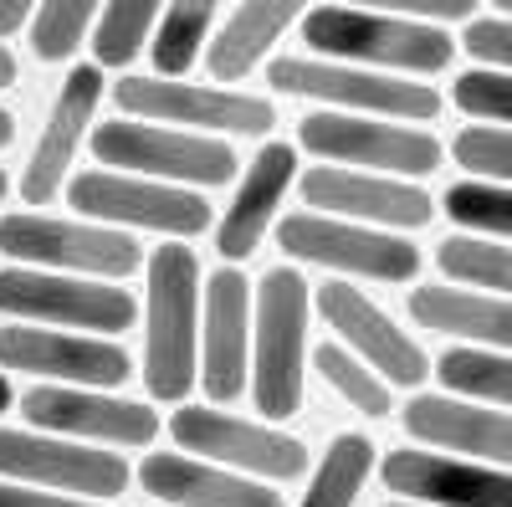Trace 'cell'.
I'll list each match as a JSON object with an SVG mask.
<instances>
[{
	"instance_id": "f1b7e54d",
	"label": "cell",
	"mask_w": 512,
	"mask_h": 507,
	"mask_svg": "<svg viewBox=\"0 0 512 507\" xmlns=\"http://www.w3.org/2000/svg\"><path fill=\"white\" fill-rule=\"evenodd\" d=\"M431 374H441V385L451 395L512 410V354L507 349H472V344H461V349H446Z\"/></svg>"
},
{
	"instance_id": "8d00e7d4",
	"label": "cell",
	"mask_w": 512,
	"mask_h": 507,
	"mask_svg": "<svg viewBox=\"0 0 512 507\" xmlns=\"http://www.w3.org/2000/svg\"><path fill=\"white\" fill-rule=\"evenodd\" d=\"M461 47L472 52L482 67L512 72V21H492V16L472 21V26H466V36H461Z\"/></svg>"
},
{
	"instance_id": "3957f363",
	"label": "cell",
	"mask_w": 512,
	"mask_h": 507,
	"mask_svg": "<svg viewBox=\"0 0 512 507\" xmlns=\"http://www.w3.org/2000/svg\"><path fill=\"white\" fill-rule=\"evenodd\" d=\"M303 41L313 47V57H328V62H354L374 72H415V77L446 72L456 57L451 31H441L436 21L384 16L364 6H344V0L338 6H308Z\"/></svg>"
},
{
	"instance_id": "e0dca14e",
	"label": "cell",
	"mask_w": 512,
	"mask_h": 507,
	"mask_svg": "<svg viewBox=\"0 0 512 507\" xmlns=\"http://www.w3.org/2000/svg\"><path fill=\"white\" fill-rule=\"evenodd\" d=\"M303 205L323 210V216L364 221L379 231H420L436 221V200L420 185L400 175H369V169H344V164H313L303 180Z\"/></svg>"
},
{
	"instance_id": "e575fe53",
	"label": "cell",
	"mask_w": 512,
	"mask_h": 507,
	"mask_svg": "<svg viewBox=\"0 0 512 507\" xmlns=\"http://www.w3.org/2000/svg\"><path fill=\"white\" fill-rule=\"evenodd\" d=\"M451 98L461 113L487 118V123H512V72L502 67H472L451 82Z\"/></svg>"
},
{
	"instance_id": "9c48e42d",
	"label": "cell",
	"mask_w": 512,
	"mask_h": 507,
	"mask_svg": "<svg viewBox=\"0 0 512 507\" xmlns=\"http://www.w3.org/2000/svg\"><path fill=\"white\" fill-rule=\"evenodd\" d=\"M267 82L272 93H287V98H318L344 113H374V118H400V123H431L441 113V93L431 82H405L390 72L328 62V57H272Z\"/></svg>"
},
{
	"instance_id": "ab89813d",
	"label": "cell",
	"mask_w": 512,
	"mask_h": 507,
	"mask_svg": "<svg viewBox=\"0 0 512 507\" xmlns=\"http://www.w3.org/2000/svg\"><path fill=\"white\" fill-rule=\"evenodd\" d=\"M21 77V67H16V57H11V47L0 41V88H11V82Z\"/></svg>"
},
{
	"instance_id": "4316f807",
	"label": "cell",
	"mask_w": 512,
	"mask_h": 507,
	"mask_svg": "<svg viewBox=\"0 0 512 507\" xmlns=\"http://www.w3.org/2000/svg\"><path fill=\"white\" fill-rule=\"evenodd\" d=\"M369 467H374L369 436H359V431L333 436L323 461L313 467V482H308V492H303L297 507H354L364 482H369Z\"/></svg>"
},
{
	"instance_id": "d4e9b609",
	"label": "cell",
	"mask_w": 512,
	"mask_h": 507,
	"mask_svg": "<svg viewBox=\"0 0 512 507\" xmlns=\"http://www.w3.org/2000/svg\"><path fill=\"white\" fill-rule=\"evenodd\" d=\"M410 318L431 333L461 338L472 349L512 354V298L466 292V287H410Z\"/></svg>"
},
{
	"instance_id": "d590c367",
	"label": "cell",
	"mask_w": 512,
	"mask_h": 507,
	"mask_svg": "<svg viewBox=\"0 0 512 507\" xmlns=\"http://www.w3.org/2000/svg\"><path fill=\"white\" fill-rule=\"evenodd\" d=\"M344 6L384 11V16H410V21H466L477 11V0H344Z\"/></svg>"
},
{
	"instance_id": "d6a6232c",
	"label": "cell",
	"mask_w": 512,
	"mask_h": 507,
	"mask_svg": "<svg viewBox=\"0 0 512 507\" xmlns=\"http://www.w3.org/2000/svg\"><path fill=\"white\" fill-rule=\"evenodd\" d=\"M441 210L466 226V231H482V236H507L512 241V185H492V180H466L451 185Z\"/></svg>"
},
{
	"instance_id": "ee69618b",
	"label": "cell",
	"mask_w": 512,
	"mask_h": 507,
	"mask_svg": "<svg viewBox=\"0 0 512 507\" xmlns=\"http://www.w3.org/2000/svg\"><path fill=\"white\" fill-rule=\"evenodd\" d=\"M384 507H425V502H405V497H400V502H384Z\"/></svg>"
},
{
	"instance_id": "f6af8a7d",
	"label": "cell",
	"mask_w": 512,
	"mask_h": 507,
	"mask_svg": "<svg viewBox=\"0 0 512 507\" xmlns=\"http://www.w3.org/2000/svg\"><path fill=\"white\" fill-rule=\"evenodd\" d=\"M492 6H497V11H512V0H492Z\"/></svg>"
},
{
	"instance_id": "484cf974",
	"label": "cell",
	"mask_w": 512,
	"mask_h": 507,
	"mask_svg": "<svg viewBox=\"0 0 512 507\" xmlns=\"http://www.w3.org/2000/svg\"><path fill=\"white\" fill-rule=\"evenodd\" d=\"M216 6L221 0H164L159 11V26L149 36V57L159 67V77H185L205 41H210V21H216Z\"/></svg>"
},
{
	"instance_id": "7bdbcfd3",
	"label": "cell",
	"mask_w": 512,
	"mask_h": 507,
	"mask_svg": "<svg viewBox=\"0 0 512 507\" xmlns=\"http://www.w3.org/2000/svg\"><path fill=\"white\" fill-rule=\"evenodd\" d=\"M6 195H11V175L0 169V205H6Z\"/></svg>"
},
{
	"instance_id": "8fae6325",
	"label": "cell",
	"mask_w": 512,
	"mask_h": 507,
	"mask_svg": "<svg viewBox=\"0 0 512 507\" xmlns=\"http://www.w3.org/2000/svg\"><path fill=\"white\" fill-rule=\"evenodd\" d=\"M118 113L169 123V129L190 134H226V139H262L272 134L277 108L267 98H251L236 88H205V82H180V77H123L113 88Z\"/></svg>"
},
{
	"instance_id": "2e32d148",
	"label": "cell",
	"mask_w": 512,
	"mask_h": 507,
	"mask_svg": "<svg viewBox=\"0 0 512 507\" xmlns=\"http://www.w3.org/2000/svg\"><path fill=\"white\" fill-rule=\"evenodd\" d=\"M251 303L256 287L236 262L216 267L200 292V385L210 405H231L251 385Z\"/></svg>"
},
{
	"instance_id": "44dd1931",
	"label": "cell",
	"mask_w": 512,
	"mask_h": 507,
	"mask_svg": "<svg viewBox=\"0 0 512 507\" xmlns=\"http://www.w3.org/2000/svg\"><path fill=\"white\" fill-rule=\"evenodd\" d=\"M139 487L164 507H282L277 482L216 467L190 451H149L139 461Z\"/></svg>"
},
{
	"instance_id": "b9f144b4",
	"label": "cell",
	"mask_w": 512,
	"mask_h": 507,
	"mask_svg": "<svg viewBox=\"0 0 512 507\" xmlns=\"http://www.w3.org/2000/svg\"><path fill=\"white\" fill-rule=\"evenodd\" d=\"M16 405V390H11V379H6V369H0V415H6Z\"/></svg>"
},
{
	"instance_id": "f35d334b",
	"label": "cell",
	"mask_w": 512,
	"mask_h": 507,
	"mask_svg": "<svg viewBox=\"0 0 512 507\" xmlns=\"http://www.w3.org/2000/svg\"><path fill=\"white\" fill-rule=\"evenodd\" d=\"M36 16V0H0V41H11L16 31H26Z\"/></svg>"
},
{
	"instance_id": "4fadbf2b",
	"label": "cell",
	"mask_w": 512,
	"mask_h": 507,
	"mask_svg": "<svg viewBox=\"0 0 512 507\" xmlns=\"http://www.w3.org/2000/svg\"><path fill=\"white\" fill-rule=\"evenodd\" d=\"M0 477L11 482H31V487H52V492H72V497H93V502H113L134 482L128 456L113 446H93V441H72L57 431H11L0 426Z\"/></svg>"
},
{
	"instance_id": "6da1fadb",
	"label": "cell",
	"mask_w": 512,
	"mask_h": 507,
	"mask_svg": "<svg viewBox=\"0 0 512 507\" xmlns=\"http://www.w3.org/2000/svg\"><path fill=\"white\" fill-rule=\"evenodd\" d=\"M144 385L180 405L200 385V262L185 241H159L144 257Z\"/></svg>"
},
{
	"instance_id": "836d02e7",
	"label": "cell",
	"mask_w": 512,
	"mask_h": 507,
	"mask_svg": "<svg viewBox=\"0 0 512 507\" xmlns=\"http://www.w3.org/2000/svg\"><path fill=\"white\" fill-rule=\"evenodd\" d=\"M451 159L461 169H472L477 180L492 185H512V129H487V123H472L451 139Z\"/></svg>"
},
{
	"instance_id": "83f0119b",
	"label": "cell",
	"mask_w": 512,
	"mask_h": 507,
	"mask_svg": "<svg viewBox=\"0 0 512 507\" xmlns=\"http://www.w3.org/2000/svg\"><path fill=\"white\" fill-rule=\"evenodd\" d=\"M164 0H103L93 21V62L98 67H128L159 26Z\"/></svg>"
},
{
	"instance_id": "7a4b0ae2",
	"label": "cell",
	"mask_w": 512,
	"mask_h": 507,
	"mask_svg": "<svg viewBox=\"0 0 512 507\" xmlns=\"http://www.w3.org/2000/svg\"><path fill=\"white\" fill-rule=\"evenodd\" d=\"M308 313L313 292L297 267H272L256 282L251 303V405L262 420L282 426L303 410L308 390Z\"/></svg>"
},
{
	"instance_id": "52a82bcc",
	"label": "cell",
	"mask_w": 512,
	"mask_h": 507,
	"mask_svg": "<svg viewBox=\"0 0 512 507\" xmlns=\"http://www.w3.org/2000/svg\"><path fill=\"white\" fill-rule=\"evenodd\" d=\"M0 257H11L21 267L123 282L128 272L144 267L149 251L118 226H98L82 216L57 221V216H41V210H16V216H0Z\"/></svg>"
},
{
	"instance_id": "f546056e",
	"label": "cell",
	"mask_w": 512,
	"mask_h": 507,
	"mask_svg": "<svg viewBox=\"0 0 512 507\" xmlns=\"http://www.w3.org/2000/svg\"><path fill=\"white\" fill-rule=\"evenodd\" d=\"M308 364L318 369V379H323V385L344 400L349 410H359V415H369V420H379V415L395 410L390 385H384V379H379L354 349H344V344H318V349L308 354Z\"/></svg>"
},
{
	"instance_id": "30bf717a",
	"label": "cell",
	"mask_w": 512,
	"mask_h": 507,
	"mask_svg": "<svg viewBox=\"0 0 512 507\" xmlns=\"http://www.w3.org/2000/svg\"><path fill=\"white\" fill-rule=\"evenodd\" d=\"M272 231H277V246L287 262H308V267L369 277V282H415L420 272V251L405 236L364 226V221L297 210V216H282Z\"/></svg>"
},
{
	"instance_id": "bcb514c9",
	"label": "cell",
	"mask_w": 512,
	"mask_h": 507,
	"mask_svg": "<svg viewBox=\"0 0 512 507\" xmlns=\"http://www.w3.org/2000/svg\"><path fill=\"white\" fill-rule=\"evenodd\" d=\"M154 507H164V502H154Z\"/></svg>"
},
{
	"instance_id": "ba28073f",
	"label": "cell",
	"mask_w": 512,
	"mask_h": 507,
	"mask_svg": "<svg viewBox=\"0 0 512 507\" xmlns=\"http://www.w3.org/2000/svg\"><path fill=\"white\" fill-rule=\"evenodd\" d=\"M297 149L318 154L323 164H344V169H369V175H400L420 180L441 169L446 149L436 134L410 129L400 118H374V113H344V108H323L297 123Z\"/></svg>"
},
{
	"instance_id": "4dcf8cb0",
	"label": "cell",
	"mask_w": 512,
	"mask_h": 507,
	"mask_svg": "<svg viewBox=\"0 0 512 507\" xmlns=\"http://www.w3.org/2000/svg\"><path fill=\"white\" fill-rule=\"evenodd\" d=\"M103 11V0H36V16H31V57L36 62H72L88 41L93 21Z\"/></svg>"
},
{
	"instance_id": "7402d4cb",
	"label": "cell",
	"mask_w": 512,
	"mask_h": 507,
	"mask_svg": "<svg viewBox=\"0 0 512 507\" xmlns=\"http://www.w3.org/2000/svg\"><path fill=\"white\" fill-rule=\"evenodd\" d=\"M400 426L410 441L441 446V451H461L487 467H507L512 472V415L507 410H487L466 395H415L400 410Z\"/></svg>"
},
{
	"instance_id": "9a60e30c",
	"label": "cell",
	"mask_w": 512,
	"mask_h": 507,
	"mask_svg": "<svg viewBox=\"0 0 512 507\" xmlns=\"http://www.w3.org/2000/svg\"><path fill=\"white\" fill-rule=\"evenodd\" d=\"M16 405L36 431H57V436L113 446V451H144L159 436V410L144 400H123L113 390L31 385L26 395H16Z\"/></svg>"
},
{
	"instance_id": "603a6c76",
	"label": "cell",
	"mask_w": 512,
	"mask_h": 507,
	"mask_svg": "<svg viewBox=\"0 0 512 507\" xmlns=\"http://www.w3.org/2000/svg\"><path fill=\"white\" fill-rule=\"evenodd\" d=\"M292 180H297V149L292 144L272 139L256 149V159L246 164V175L226 205V216L216 221V251L226 262H246L267 241V231L282 221V200H287Z\"/></svg>"
},
{
	"instance_id": "5b68a950",
	"label": "cell",
	"mask_w": 512,
	"mask_h": 507,
	"mask_svg": "<svg viewBox=\"0 0 512 507\" xmlns=\"http://www.w3.org/2000/svg\"><path fill=\"white\" fill-rule=\"evenodd\" d=\"M62 200L72 205V216L118 226V231H154L169 241H190V236L210 231V205L200 190L128 175V169H108V164L72 175Z\"/></svg>"
},
{
	"instance_id": "74e56055",
	"label": "cell",
	"mask_w": 512,
	"mask_h": 507,
	"mask_svg": "<svg viewBox=\"0 0 512 507\" xmlns=\"http://www.w3.org/2000/svg\"><path fill=\"white\" fill-rule=\"evenodd\" d=\"M0 507H108V502H93V497H72V492H52V487H31V482L0 477Z\"/></svg>"
},
{
	"instance_id": "cb8c5ba5",
	"label": "cell",
	"mask_w": 512,
	"mask_h": 507,
	"mask_svg": "<svg viewBox=\"0 0 512 507\" xmlns=\"http://www.w3.org/2000/svg\"><path fill=\"white\" fill-rule=\"evenodd\" d=\"M308 16V0H241L205 47V67L216 82H246L256 67L272 57L282 31Z\"/></svg>"
},
{
	"instance_id": "ffe728a7",
	"label": "cell",
	"mask_w": 512,
	"mask_h": 507,
	"mask_svg": "<svg viewBox=\"0 0 512 507\" xmlns=\"http://www.w3.org/2000/svg\"><path fill=\"white\" fill-rule=\"evenodd\" d=\"M379 482L400 492L405 502H425V507H512V472L472 456L405 446L379 461Z\"/></svg>"
},
{
	"instance_id": "7c38bea8",
	"label": "cell",
	"mask_w": 512,
	"mask_h": 507,
	"mask_svg": "<svg viewBox=\"0 0 512 507\" xmlns=\"http://www.w3.org/2000/svg\"><path fill=\"white\" fill-rule=\"evenodd\" d=\"M169 436L180 451L205 456L216 467L262 477V482H292L308 472V446L287 436L272 420H241L221 405H185L169 415Z\"/></svg>"
},
{
	"instance_id": "1f68e13d",
	"label": "cell",
	"mask_w": 512,
	"mask_h": 507,
	"mask_svg": "<svg viewBox=\"0 0 512 507\" xmlns=\"http://www.w3.org/2000/svg\"><path fill=\"white\" fill-rule=\"evenodd\" d=\"M436 267L461 287H492V298H512V246H492V236H446Z\"/></svg>"
},
{
	"instance_id": "ac0fdd59",
	"label": "cell",
	"mask_w": 512,
	"mask_h": 507,
	"mask_svg": "<svg viewBox=\"0 0 512 507\" xmlns=\"http://www.w3.org/2000/svg\"><path fill=\"white\" fill-rule=\"evenodd\" d=\"M103 103V67L88 62V67H72L62 77V88L47 108V123H41V134H36V149L21 169V200L26 205H52L67 180H72V164H77V149H82V134H88V123Z\"/></svg>"
},
{
	"instance_id": "277c9868",
	"label": "cell",
	"mask_w": 512,
	"mask_h": 507,
	"mask_svg": "<svg viewBox=\"0 0 512 507\" xmlns=\"http://www.w3.org/2000/svg\"><path fill=\"white\" fill-rule=\"evenodd\" d=\"M88 149L108 169H128V175H149V180L190 185V190H216L241 175V159L226 139L169 129V123L128 118V113H118L113 123H98L88 134Z\"/></svg>"
},
{
	"instance_id": "5bb4252c",
	"label": "cell",
	"mask_w": 512,
	"mask_h": 507,
	"mask_svg": "<svg viewBox=\"0 0 512 507\" xmlns=\"http://www.w3.org/2000/svg\"><path fill=\"white\" fill-rule=\"evenodd\" d=\"M0 369L31 374L36 385H82V390H118L134 359L118 338L103 333H72L47 323H11L0 328Z\"/></svg>"
},
{
	"instance_id": "60d3db41",
	"label": "cell",
	"mask_w": 512,
	"mask_h": 507,
	"mask_svg": "<svg viewBox=\"0 0 512 507\" xmlns=\"http://www.w3.org/2000/svg\"><path fill=\"white\" fill-rule=\"evenodd\" d=\"M16 139V118H11V108H0V149H6Z\"/></svg>"
},
{
	"instance_id": "d6986e66",
	"label": "cell",
	"mask_w": 512,
	"mask_h": 507,
	"mask_svg": "<svg viewBox=\"0 0 512 507\" xmlns=\"http://www.w3.org/2000/svg\"><path fill=\"white\" fill-rule=\"evenodd\" d=\"M318 313L323 323L344 338V349H354L384 385H420L425 374H431V359H425V349L415 344V338L405 328H395V318L374 308L359 287L349 282H323L318 287Z\"/></svg>"
},
{
	"instance_id": "8992f818",
	"label": "cell",
	"mask_w": 512,
	"mask_h": 507,
	"mask_svg": "<svg viewBox=\"0 0 512 507\" xmlns=\"http://www.w3.org/2000/svg\"><path fill=\"white\" fill-rule=\"evenodd\" d=\"M0 313L21 323H47V328H82L118 338L134 328L139 303L134 292L108 282V277H77V272H47V267H0Z\"/></svg>"
}]
</instances>
